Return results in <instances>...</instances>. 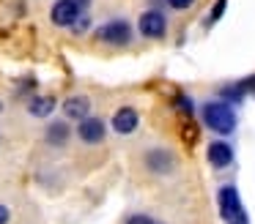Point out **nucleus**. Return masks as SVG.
<instances>
[{
	"label": "nucleus",
	"mask_w": 255,
	"mask_h": 224,
	"mask_svg": "<svg viewBox=\"0 0 255 224\" xmlns=\"http://www.w3.org/2000/svg\"><path fill=\"white\" fill-rule=\"evenodd\" d=\"M200 115H203V123L209 126L214 134L228 137L236 131V112L231 109L228 101H206L200 107Z\"/></svg>",
	"instance_id": "f257e3e1"
},
{
	"label": "nucleus",
	"mask_w": 255,
	"mask_h": 224,
	"mask_svg": "<svg viewBox=\"0 0 255 224\" xmlns=\"http://www.w3.org/2000/svg\"><path fill=\"white\" fill-rule=\"evenodd\" d=\"M94 38L107 44V47H127L132 41V25L127 19H110V22L96 27Z\"/></svg>",
	"instance_id": "f03ea898"
},
{
	"label": "nucleus",
	"mask_w": 255,
	"mask_h": 224,
	"mask_svg": "<svg viewBox=\"0 0 255 224\" xmlns=\"http://www.w3.org/2000/svg\"><path fill=\"white\" fill-rule=\"evenodd\" d=\"M137 30H140L143 38H151V41L165 38L167 36V16H165V11L145 8L143 14H140V19H137Z\"/></svg>",
	"instance_id": "7ed1b4c3"
},
{
	"label": "nucleus",
	"mask_w": 255,
	"mask_h": 224,
	"mask_svg": "<svg viewBox=\"0 0 255 224\" xmlns=\"http://www.w3.org/2000/svg\"><path fill=\"white\" fill-rule=\"evenodd\" d=\"M220 213L225 222H239V224H247V213L242 208V200H239V191L236 186H222L220 189Z\"/></svg>",
	"instance_id": "20e7f679"
},
{
	"label": "nucleus",
	"mask_w": 255,
	"mask_h": 224,
	"mask_svg": "<svg viewBox=\"0 0 255 224\" xmlns=\"http://www.w3.org/2000/svg\"><path fill=\"white\" fill-rule=\"evenodd\" d=\"M143 164H145V169L154 172V175H170L173 169L178 167V158H176V153L167 150V148H151V150L145 153Z\"/></svg>",
	"instance_id": "39448f33"
},
{
	"label": "nucleus",
	"mask_w": 255,
	"mask_h": 224,
	"mask_svg": "<svg viewBox=\"0 0 255 224\" xmlns=\"http://www.w3.org/2000/svg\"><path fill=\"white\" fill-rule=\"evenodd\" d=\"M83 8H80L74 0H55V5L50 8V19L55 27H72L80 19Z\"/></svg>",
	"instance_id": "423d86ee"
},
{
	"label": "nucleus",
	"mask_w": 255,
	"mask_h": 224,
	"mask_svg": "<svg viewBox=\"0 0 255 224\" xmlns=\"http://www.w3.org/2000/svg\"><path fill=\"white\" fill-rule=\"evenodd\" d=\"M77 137L85 142V145H99V142H105L107 137V126L102 118H83L77 120Z\"/></svg>",
	"instance_id": "0eeeda50"
},
{
	"label": "nucleus",
	"mask_w": 255,
	"mask_h": 224,
	"mask_svg": "<svg viewBox=\"0 0 255 224\" xmlns=\"http://www.w3.org/2000/svg\"><path fill=\"white\" fill-rule=\"evenodd\" d=\"M110 126H113V131H116V134H124V137H127V134H134V131H137V126H140L137 109H134V107H121V109H116Z\"/></svg>",
	"instance_id": "6e6552de"
},
{
	"label": "nucleus",
	"mask_w": 255,
	"mask_h": 224,
	"mask_svg": "<svg viewBox=\"0 0 255 224\" xmlns=\"http://www.w3.org/2000/svg\"><path fill=\"white\" fill-rule=\"evenodd\" d=\"M206 158H209V164L214 169H225V167L233 164V148L228 145V142L217 140V142H211V145L206 148Z\"/></svg>",
	"instance_id": "1a4fd4ad"
},
{
	"label": "nucleus",
	"mask_w": 255,
	"mask_h": 224,
	"mask_svg": "<svg viewBox=\"0 0 255 224\" xmlns=\"http://www.w3.org/2000/svg\"><path fill=\"white\" fill-rule=\"evenodd\" d=\"M61 109L69 120H83L91 115V98L88 96H69Z\"/></svg>",
	"instance_id": "9d476101"
},
{
	"label": "nucleus",
	"mask_w": 255,
	"mask_h": 224,
	"mask_svg": "<svg viewBox=\"0 0 255 224\" xmlns=\"http://www.w3.org/2000/svg\"><path fill=\"white\" fill-rule=\"evenodd\" d=\"M69 137H72V129H69L66 120H52L44 131V140L50 142L52 148H63L69 142Z\"/></svg>",
	"instance_id": "9b49d317"
},
{
	"label": "nucleus",
	"mask_w": 255,
	"mask_h": 224,
	"mask_svg": "<svg viewBox=\"0 0 255 224\" xmlns=\"http://www.w3.org/2000/svg\"><path fill=\"white\" fill-rule=\"evenodd\" d=\"M52 109H55V98L52 96H33L28 101V112L33 118H50Z\"/></svg>",
	"instance_id": "f8f14e48"
},
{
	"label": "nucleus",
	"mask_w": 255,
	"mask_h": 224,
	"mask_svg": "<svg viewBox=\"0 0 255 224\" xmlns=\"http://www.w3.org/2000/svg\"><path fill=\"white\" fill-rule=\"evenodd\" d=\"M222 98H228V104H242L244 98V87L242 85H233V87H222Z\"/></svg>",
	"instance_id": "ddd939ff"
},
{
	"label": "nucleus",
	"mask_w": 255,
	"mask_h": 224,
	"mask_svg": "<svg viewBox=\"0 0 255 224\" xmlns=\"http://www.w3.org/2000/svg\"><path fill=\"white\" fill-rule=\"evenodd\" d=\"M225 8H228V0H217V3L211 5V11H209V19H206V25H214V22H220L222 14H225Z\"/></svg>",
	"instance_id": "4468645a"
},
{
	"label": "nucleus",
	"mask_w": 255,
	"mask_h": 224,
	"mask_svg": "<svg viewBox=\"0 0 255 224\" xmlns=\"http://www.w3.org/2000/svg\"><path fill=\"white\" fill-rule=\"evenodd\" d=\"M176 107L181 109L184 115H192L195 112V101L187 96V93H178V96H176Z\"/></svg>",
	"instance_id": "2eb2a0df"
},
{
	"label": "nucleus",
	"mask_w": 255,
	"mask_h": 224,
	"mask_svg": "<svg viewBox=\"0 0 255 224\" xmlns=\"http://www.w3.org/2000/svg\"><path fill=\"white\" fill-rule=\"evenodd\" d=\"M167 5H170L173 11H187V8H192L195 3H198V0H165Z\"/></svg>",
	"instance_id": "dca6fc26"
},
{
	"label": "nucleus",
	"mask_w": 255,
	"mask_h": 224,
	"mask_svg": "<svg viewBox=\"0 0 255 224\" xmlns=\"http://www.w3.org/2000/svg\"><path fill=\"white\" fill-rule=\"evenodd\" d=\"M124 224H159V222H154V219L145 216V213H132V216H129Z\"/></svg>",
	"instance_id": "f3484780"
},
{
	"label": "nucleus",
	"mask_w": 255,
	"mask_h": 224,
	"mask_svg": "<svg viewBox=\"0 0 255 224\" xmlns=\"http://www.w3.org/2000/svg\"><path fill=\"white\" fill-rule=\"evenodd\" d=\"M72 30L77 33V36H80V33H85V30H88V16H85V14H80V19L72 25Z\"/></svg>",
	"instance_id": "a211bd4d"
},
{
	"label": "nucleus",
	"mask_w": 255,
	"mask_h": 224,
	"mask_svg": "<svg viewBox=\"0 0 255 224\" xmlns=\"http://www.w3.org/2000/svg\"><path fill=\"white\" fill-rule=\"evenodd\" d=\"M8 222H11V211L6 205H0V224H8Z\"/></svg>",
	"instance_id": "6ab92c4d"
},
{
	"label": "nucleus",
	"mask_w": 255,
	"mask_h": 224,
	"mask_svg": "<svg viewBox=\"0 0 255 224\" xmlns=\"http://www.w3.org/2000/svg\"><path fill=\"white\" fill-rule=\"evenodd\" d=\"M74 3H77V5H80V8H83V11H85V8H88V3H91V0H74Z\"/></svg>",
	"instance_id": "aec40b11"
},
{
	"label": "nucleus",
	"mask_w": 255,
	"mask_h": 224,
	"mask_svg": "<svg viewBox=\"0 0 255 224\" xmlns=\"http://www.w3.org/2000/svg\"><path fill=\"white\" fill-rule=\"evenodd\" d=\"M159 3H165V0H151V8H159Z\"/></svg>",
	"instance_id": "412c9836"
},
{
	"label": "nucleus",
	"mask_w": 255,
	"mask_h": 224,
	"mask_svg": "<svg viewBox=\"0 0 255 224\" xmlns=\"http://www.w3.org/2000/svg\"><path fill=\"white\" fill-rule=\"evenodd\" d=\"M0 112H3V101H0Z\"/></svg>",
	"instance_id": "4be33fe9"
},
{
	"label": "nucleus",
	"mask_w": 255,
	"mask_h": 224,
	"mask_svg": "<svg viewBox=\"0 0 255 224\" xmlns=\"http://www.w3.org/2000/svg\"><path fill=\"white\" fill-rule=\"evenodd\" d=\"M253 93H255V90H253Z\"/></svg>",
	"instance_id": "5701e85b"
}]
</instances>
